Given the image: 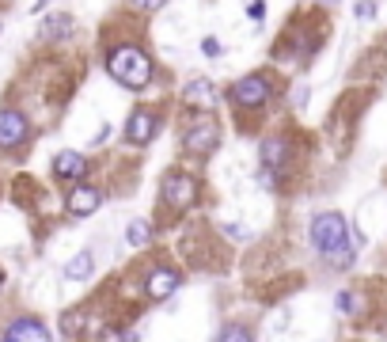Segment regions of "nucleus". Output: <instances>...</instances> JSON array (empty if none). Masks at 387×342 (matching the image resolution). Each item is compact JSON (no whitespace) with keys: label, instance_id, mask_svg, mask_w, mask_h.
Listing matches in <instances>:
<instances>
[{"label":"nucleus","instance_id":"obj_1","mask_svg":"<svg viewBox=\"0 0 387 342\" xmlns=\"http://www.w3.org/2000/svg\"><path fill=\"white\" fill-rule=\"evenodd\" d=\"M311 247H315L323 258H330L334 266H349L353 263V232H349L346 217L342 213H315V221H311Z\"/></svg>","mask_w":387,"mask_h":342},{"label":"nucleus","instance_id":"obj_2","mask_svg":"<svg viewBox=\"0 0 387 342\" xmlns=\"http://www.w3.org/2000/svg\"><path fill=\"white\" fill-rule=\"evenodd\" d=\"M107 72L129 91H140V88L152 84V61H148V53L140 50V46H129V42L114 46V50L107 53Z\"/></svg>","mask_w":387,"mask_h":342},{"label":"nucleus","instance_id":"obj_3","mask_svg":"<svg viewBox=\"0 0 387 342\" xmlns=\"http://www.w3.org/2000/svg\"><path fill=\"white\" fill-rule=\"evenodd\" d=\"M159 198L171 209H190L197 202V183L186 171H167L164 183H159Z\"/></svg>","mask_w":387,"mask_h":342},{"label":"nucleus","instance_id":"obj_4","mask_svg":"<svg viewBox=\"0 0 387 342\" xmlns=\"http://www.w3.org/2000/svg\"><path fill=\"white\" fill-rule=\"evenodd\" d=\"M270 99V80L266 77H243L232 84V103L243 110H258Z\"/></svg>","mask_w":387,"mask_h":342},{"label":"nucleus","instance_id":"obj_5","mask_svg":"<svg viewBox=\"0 0 387 342\" xmlns=\"http://www.w3.org/2000/svg\"><path fill=\"white\" fill-rule=\"evenodd\" d=\"M216 141H221V129H216V122H213V118H197V122L186 129L183 149L194 152V156H209L216 149Z\"/></svg>","mask_w":387,"mask_h":342},{"label":"nucleus","instance_id":"obj_6","mask_svg":"<svg viewBox=\"0 0 387 342\" xmlns=\"http://www.w3.org/2000/svg\"><path fill=\"white\" fill-rule=\"evenodd\" d=\"M31 137V126H27V114L15 107H4L0 110V149H15Z\"/></svg>","mask_w":387,"mask_h":342},{"label":"nucleus","instance_id":"obj_7","mask_svg":"<svg viewBox=\"0 0 387 342\" xmlns=\"http://www.w3.org/2000/svg\"><path fill=\"white\" fill-rule=\"evenodd\" d=\"M156 129H159V114H156V110L137 107L133 114H129V122H126V141L129 145H148L156 137Z\"/></svg>","mask_w":387,"mask_h":342},{"label":"nucleus","instance_id":"obj_8","mask_svg":"<svg viewBox=\"0 0 387 342\" xmlns=\"http://www.w3.org/2000/svg\"><path fill=\"white\" fill-rule=\"evenodd\" d=\"M84 175H88V160H84L80 152L65 149V152L53 156V179L58 183H80Z\"/></svg>","mask_w":387,"mask_h":342},{"label":"nucleus","instance_id":"obj_9","mask_svg":"<svg viewBox=\"0 0 387 342\" xmlns=\"http://www.w3.org/2000/svg\"><path fill=\"white\" fill-rule=\"evenodd\" d=\"M285 141H281V137H266V141H262V149H258V156H262V168H266V175H262V183H266V187H273V175L281 171V164H285Z\"/></svg>","mask_w":387,"mask_h":342},{"label":"nucleus","instance_id":"obj_10","mask_svg":"<svg viewBox=\"0 0 387 342\" xmlns=\"http://www.w3.org/2000/svg\"><path fill=\"white\" fill-rule=\"evenodd\" d=\"M178 282H183V278H178V270H171V266H156V270L148 274L145 289H148V297H152V301H167L178 289Z\"/></svg>","mask_w":387,"mask_h":342},{"label":"nucleus","instance_id":"obj_11","mask_svg":"<svg viewBox=\"0 0 387 342\" xmlns=\"http://www.w3.org/2000/svg\"><path fill=\"white\" fill-rule=\"evenodd\" d=\"M99 206H103V194L96 187H77L69 194V213L72 217H91Z\"/></svg>","mask_w":387,"mask_h":342},{"label":"nucleus","instance_id":"obj_12","mask_svg":"<svg viewBox=\"0 0 387 342\" xmlns=\"http://www.w3.org/2000/svg\"><path fill=\"white\" fill-rule=\"evenodd\" d=\"M8 342H50V331L42 327L39 320H15L12 327L4 331Z\"/></svg>","mask_w":387,"mask_h":342},{"label":"nucleus","instance_id":"obj_13","mask_svg":"<svg viewBox=\"0 0 387 342\" xmlns=\"http://www.w3.org/2000/svg\"><path fill=\"white\" fill-rule=\"evenodd\" d=\"M183 103L186 107H202V110H209L216 103V88H213V80H190V84L183 88Z\"/></svg>","mask_w":387,"mask_h":342},{"label":"nucleus","instance_id":"obj_14","mask_svg":"<svg viewBox=\"0 0 387 342\" xmlns=\"http://www.w3.org/2000/svg\"><path fill=\"white\" fill-rule=\"evenodd\" d=\"M91 274H96V255L91 251H80L77 258H69V266H65V278L69 282H88Z\"/></svg>","mask_w":387,"mask_h":342},{"label":"nucleus","instance_id":"obj_15","mask_svg":"<svg viewBox=\"0 0 387 342\" xmlns=\"http://www.w3.org/2000/svg\"><path fill=\"white\" fill-rule=\"evenodd\" d=\"M126 239H129V247H145L148 239H152V225H148L145 217L129 221V228H126Z\"/></svg>","mask_w":387,"mask_h":342},{"label":"nucleus","instance_id":"obj_16","mask_svg":"<svg viewBox=\"0 0 387 342\" xmlns=\"http://www.w3.org/2000/svg\"><path fill=\"white\" fill-rule=\"evenodd\" d=\"M42 34L46 39H69L72 34V15H50L42 27Z\"/></svg>","mask_w":387,"mask_h":342},{"label":"nucleus","instance_id":"obj_17","mask_svg":"<svg viewBox=\"0 0 387 342\" xmlns=\"http://www.w3.org/2000/svg\"><path fill=\"white\" fill-rule=\"evenodd\" d=\"M376 12H380V8H376V0H357V8H353L357 20H372Z\"/></svg>","mask_w":387,"mask_h":342},{"label":"nucleus","instance_id":"obj_18","mask_svg":"<svg viewBox=\"0 0 387 342\" xmlns=\"http://www.w3.org/2000/svg\"><path fill=\"white\" fill-rule=\"evenodd\" d=\"M338 312H346V316H353V312H357V297L349 289L338 293Z\"/></svg>","mask_w":387,"mask_h":342},{"label":"nucleus","instance_id":"obj_19","mask_svg":"<svg viewBox=\"0 0 387 342\" xmlns=\"http://www.w3.org/2000/svg\"><path fill=\"white\" fill-rule=\"evenodd\" d=\"M235 338L247 342V338H251V331H247V327H224V331H221V342H235Z\"/></svg>","mask_w":387,"mask_h":342},{"label":"nucleus","instance_id":"obj_20","mask_svg":"<svg viewBox=\"0 0 387 342\" xmlns=\"http://www.w3.org/2000/svg\"><path fill=\"white\" fill-rule=\"evenodd\" d=\"M202 53H205V58H221L224 50H221V42H216L213 34H205V39H202Z\"/></svg>","mask_w":387,"mask_h":342},{"label":"nucleus","instance_id":"obj_21","mask_svg":"<svg viewBox=\"0 0 387 342\" xmlns=\"http://www.w3.org/2000/svg\"><path fill=\"white\" fill-rule=\"evenodd\" d=\"M133 8H140V12H159V8L167 4V0H129Z\"/></svg>","mask_w":387,"mask_h":342},{"label":"nucleus","instance_id":"obj_22","mask_svg":"<svg viewBox=\"0 0 387 342\" xmlns=\"http://www.w3.org/2000/svg\"><path fill=\"white\" fill-rule=\"evenodd\" d=\"M224 236H228V239H247L251 232L243 225H224Z\"/></svg>","mask_w":387,"mask_h":342},{"label":"nucleus","instance_id":"obj_23","mask_svg":"<svg viewBox=\"0 0 387 342\" xmlns=\"http://www.w3.org/2000/svg\"><path fill=\"white\" fill-rule=\"evenodd\" d=\"M247 15H251V20H262V15H266V4H262V0H251Z\"/></svg>","mask_w":387,"mask_h":342},{"label":"nucleus","instance_id":"obj_24","mask_svg":"<svg viewBox=\"0 0 387 342\" xmlns=\"http://www.w3.org/2000/svg\"><path fill=\"white\" fill-rule=\"evenodd\" d=\"M0 285H4V270H0Z\"/></svg>","mask_w":387,"mask_h":342}]
</instances>
